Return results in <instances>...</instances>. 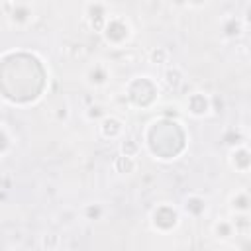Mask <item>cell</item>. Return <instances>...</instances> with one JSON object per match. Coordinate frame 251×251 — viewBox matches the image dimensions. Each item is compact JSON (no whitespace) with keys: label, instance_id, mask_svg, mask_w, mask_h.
I'll return each instance as SVG.
<instances>
[{"label":"cell","instance_id":"ac0fdd59","mask_svg":"<svg viewBox=\"0 0 251 251\" xmlns=\"http://www.w3.org/2000/svg\"><path fill=\"white\" fill-rule=\"evenodd\" d=\"M120 153L137 159V155L141 153V145L135 139H131V137H122V141H120Z\"/></svg>","mask_w":251,"mask_h":251},{"label":"cell","instance_id":"ffe728a7","mask_svg":"<svg viewBox=\"0 0 251 251\" xmlns=\"http://www.w3.org/2000/svg\"><path fill=\"white\" fill-rule=\"evenodd\" d=\"M104 116H106V112H104L102 106H98V104H96V106H90V108L86 110V120H90V122H92V120H98V122H100Z\"/></svg>","mask_w":251,"mask_h":251},{"label":"cell","instance_id":"d6986e66","mask_svg":"<svg viewBox=\"0 0 251 251\" xmlns=\"http://www.w3.org/2000/svg\"><path fill=\"white\" fill-rule=\"evenodd\" d=\"M104 216V206L100 202H90L82 208V218L88 220V222H94V220H102Z\"/></svg>","mask_w":251,"mask_h":251},{"label":"cell","instance_id":"ba28073f","mask_svg":"<svg viewBox=\"0 0 251 251\" xmlns=\"http://www.w3.org/2000/svg\"><path fill=\"white\" fill-rule=\"evenodd\" d=\"M110 67L104 63V61H96L94 65H90L84 73V80L94 86V88H100V86H106L108 80H110Z\"/></svg>","mask_w":251,"mask_h":251},{"label":"cell","instance_id":"30bf717a","mask_svg":"<svg viewBox=\"0 0 251 251\" xmlns=\"http://www.w3.org/2000/svg\"><path fill=\"white\" fill-rule=\"evenodd\" d=\"M112 169H114L118 175H133V173H137L139 163H137L135 157H127V155L118 153V155L114 157V161H112Z\"/></svg>","mask_w":251,"mask_h":251},{"label":"cell","instance_id":"3957f363","mask_svg":"<svg viewBox=\"0 0 251 251\" xmlns=\"http://www.w3.org/2000/svg\"><path fill=\"white\" fill-rule=\"evenodd\" d=\"M4 10H6V18L10 25L20 27V29L31 25L35 18V10L29 2H10V4H4Z\"/></svg>","mask_w":251,"mask_h":251},{"label":"cell","instance_id":"8992f818","mask_svg":"<svg viewBox=\"0 0 251 251\" xmlns=\"http://www.w3.org/2000/svg\"><path fill=\"white\" fill-rule=\"evenodd\" d=\"M229 167L235 171V173H249V167H251V153H249V147L247 143H241V145H235L229 149Z\"/></svg>","mask_w":251,"mask_h":251},{"label":"cell","instance_id":"8fae6325","mask_svg":"<svg viewBox=\"0 0 251 251\" xmlns=\"http://www.w3.org/2000/svg\"><path fill=\"white\" fill-rule=\"evenodd\" d=\"M206 198L204 196H200V194H188V196H184V202H182V208H184V212L188 214V216H192V218H198V216H202L204 212H206Z\"/></svg>","mask_w":251,"mask_h":251},{"label":"cell","instance_id":"6da1fadb","mask_svg":"<svg viewBox=\"0 0 251 251\" xmlns=\"http://www.w3.org/2000/svg\"><path fill=\"white\" fill-rule=\"evenodd\" d=\"M100 33H102V37H104V41L108 45L120 49V47H124L131 39V25H129L126 16H122V14H114L112 16L110 14V18L104 24Z\"/></svg>","mask_w":251,"mask_h":251},{"label":"cell","instance_id":"52a82bcc","mask_svg":"<svg viewBox=\"0 0 251 251\" xmlns=\"http://www.w3.org/2000/svg\"><path fill=\"white\" fill-rule=\"evenodd\" d=\"M98 133L104 139H122V135H124V122L118 116H114V114H106L98 122Z\"/></svg>","mask_w":251,"mask_h":251},{"label":"cell","instance_id":"44dd1931","mask_svg":"<svg viewBox=\"0 0 251 251\" xmlns=\"http://www.w3.org/2000/svg\"><path fill=\"white\" fill-rule=\"evenodd\" d=\"M14 251H25V249H14Z\"/></svg>","mask_w":251,"mask_h":251},{"label":"cell","instance_id":"4fadbf2b","mask_svg":"<svg viewBox=\"0 0 251 251\" xmlns=\"http://www.w3.org/2000/svg\"><path fill=\"white\" fill-rule=\"evenodd\" d=\"M249 204H251V198L247 190H237L229 196V208L233 214H249Z\"/></svg>","mask_w":251,"mask_h":251},{"label":"cell","instance_id":"e0dca14e","mask_svg":"<svg viewBox=\"0 0 251 251\" xmlns=\"http://www.w3.org/2000/svg\"><path fill=\"white\" fill-rule=\"evenodd\" d=\"M12 147H14V135L8 129V126L0 122V157L8 155L12 151Z\"/></svg>","mask_w":251,"mask_h":251},{"label":"cell","instance_id":"9a60e30c","mask_svg":"<svg viewBox=\"0 0 251 251\" xmlns=\"http://www.w3.org/2000/svg\"><path fill=\"white\" fill-rule=\"evenodd\" d=\"M147 59L151 65H157V67H163L167 63H171V51L167 47H153L149 53H147Z\"/></svg>","mask_w":251,"mask_h":251},{"label":"cell","instance_id":"2e32d148","mask_svg":"<svg viewBox=\"0 0 251 251\" xmlns=\"http://www.w3.org/2000/svg\"><path fill=\"white\" fill-rule=\"evenodd\" d=\"M61 243H63V239H61V235L55 233V231H45V233L39 237V245H41L43 251H57V249L61 247Z\"/></svg>","mask_w":251,"mask_h":251},{"label":"cell","instance_id":"7a4b0ae2","mask_svg":"<svg viewBox=\"0 0 251 251\" xmlns=\"http://www.w3.org/2000/svg\"><path fill=\"white\" fill-rule=\"evenodd\" d=\"M151 220V226L155 231L159 233H169L173 231L178 224H180V216H178V210L169 204V202H163V204H157L149 216Z\"/></svg>","mask_w":251,"mask_h":251},{"label":"cell","instance_id":"9c48e42d","mask_svg":"<svg viewBox=\"0 0 251 251\" xmlns=\"http://www.w3.org/2000/svg\"><path fill=\"white\" fill-rule=\"evenodd\" d=\"M245 29H247V25L243 24V20L239 16H233V14L224 16L220 22V31L226 39H237L245 33Z\"/></svg>","mask_w":251,"mask_h":251},{"label":"cell","instance_id":"5bb4252c","mask_svg":"<svg viewBox=\"0 0 251 251\" xmlns=\"http://www.w3.org/2000/svg\"><path fill=\"white\" fill-rule=\"evenodd\" d=\"M212 233H214L216 239H220V241H229V239L235 235L233 226H231L229 220H218V222L212 226Z\"/></svg>","mask_w":251,"mask_h":251},{"label":"cell","instance_id":"5b68a950","mask_svg":"<svg viewBox=\"0 0 251 251\" xmlns=\"http://www.w3.org/2000/svg\"><path fill=\"white\" fill-rule=\"evenodd\" d=\"M84 18H86L88 25L100 33L104 24L110 18V8H108V4H102V2H90L84 6Z\"/></svg>","mask_w":251,"mask_h":251},{"label":"cell","instance_id":"7c38bea8","mask_svg":"<svg viewBox=\"0 0 251 251\" xmlns=\"http://www.w3.org/2000/svg\"><path fill=\"white\" fill-rule=\"evenodd\" d=\"M163 82H165V86L169 90H178L184 84V73H182V69L176 67V65L167 67L165 73H163Z\"/></svg>","mask_w":251,"mask_h":251},{"label":"cell","instance_id":"277c9868","mask_svg":"<svg viewBox=\"0 0 251 251\" xmlns=\"http://www.w3.org/2000/svg\"><path fill=\"white\" fill-rule=\"evenodd\" d=\"M184 110L192 116V118H206L208 114H212V98L206 92H192L186 96L184 100Z\"/></svg>","mask_w":251,"mask_h":251}]
</instances>
